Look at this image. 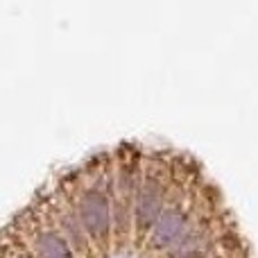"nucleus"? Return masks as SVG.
<instances>
[{"instance_id":"f257e3e1","label":"nucleus","mask_w":258,"mask_h":258,"mask_svg":"<svg viewBox=\"0 0 258 258\" xmlns=\"http://www.w3.org/2000/svg\"><path fill=\"white\" fill-rule=\"evenodd\" d=\"M170 161L161 154L152 156L150 168L143 170L141 186H138L136 200H134V224H136V231L141 236H147L163 215V211L168 209L165 206L168 192H165L163 179L168 177L165 172H170Z\"/></svg>"},{"instance_id":"7ed1b4c3","label":"nucleus","mask_w":258,"mask_h":258,"mask_svg":"<svg viewBox=\"0 0 258 258\" xmlns=\"http://www.w3.org/2000/svg\"><path fill=\"white\" fill-rule=\"evenodd\" d=\"M30 249H34L39 258H77L66 236L61 231H52V229H36L32 233Z\"/></svg>"},{"instance_id":"f03ea898","label":"nucleus","mask_w":258,"mask_h":258,"mask_svg":"<svg viewBox=\"0 0 258 258\" xmlns=\"http://www.w3.org/2000/svg\"><path fill=\"white\" fill-rule=\"evenodd\" d=\"M195 211L192 206H186L181 204L179 197L170 200L168 209L163 211V215L159 218V222L154 224L150 233H147V247L150 249H156V251H165L179 240L186 227L190 224V220L195 218Z\"/></svg>"},{"instance_id":"20e7f679","label":"nucleus","mask_w":258,"mask_h":258,"mask_svg":"<svg viewBox=\"0 0 258 258\" xmlns=\"http://www.w3.org/2000/svg\"><path fill=\"white\" fill-rule=\"evenodd\" d=\"M5 258H36L27 247H14L9 240H5Z\"/></svg>"}]
</instances>
